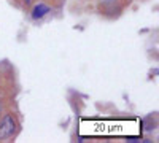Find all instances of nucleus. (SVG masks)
<instances>
[{"mask_svg":"<svg viewBox=\"0 0 159 143\" xmlns=\"http://www.w3.org/2000/svg\"><path fill=\"white\" fill-rule=\"evenodd\" d=\"M16 131V121L11 114H5L0 121V138H8Z\"/></svg>","mask_w":159,"mask_h":143,"instance_id":"f257e3e1","label":"nucleus"},{"mask_svg":"<svg viewBox=\"0 0 159 143\" xmlns=\"http://www.w3.org/2000/svg\"><path fill=\"white\" fill-rule=\"evenodd\" d=\"M49 11H51V8H49L48 5L38 3V5L34 8V11H32V18H34V19H40V18H43L45 15H48Z\"/></svg>","mask_w":159,"mask_h":143,"instance_id":"f03ea898","label":"nucleus"},{"mask_svg":"<svg viewBox=\"0 0 159 143\" xmlns=\"http://www.w3.org/2000/svg\"><path fill=\"white\" fill-rule=\"evenodd\" d=\"M102 3H111V2H115V0H100Z\"/></svg>","mask_w":159,"mask_h":143,"instance_id":"7ed1b4c3","label":"nucleus"},{"mask_svg":"<svg viewBox=\"0 0 159 143\" xmlns=\"http://www.w3.org/2000/svg\"><path fill=\"white\" fill-rule=\"evenodd\" d=\"M29 2H30V0H25V3H29Z\"/></svg>","mask_w":159,"mask_h":143,"instance_id":"20e7f679","label":"nucleus"},{"mask_svg":"<svg viewBox=\"0 0 159 143\" xmlns=\"http://www.w3.org/2000/svg\"><path fill=\"white\" fill-rule=\"evenodd\" d=\"M0 110H2V105H0Z\"/></svg>","mask_w":159,"mask_h":143,"instance_id":"39448f33","label":"nucleus"}]
</instances>
